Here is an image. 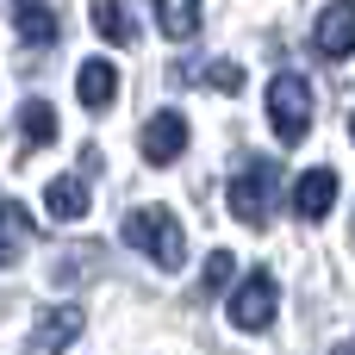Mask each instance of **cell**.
<instances>
[{
    "instance_id": "cell-1",
    "label": "cell",
    "mask_w": 355,
    "mask_h": 355,
    "mask_svg": "<svg viewBox=\"0 0 355 355\" xmlns=\"http://www.w3.org/2000/svg\"><path fill=\"white\" fill-rule=\"evenodd\" d=\"M275 200H281V168H275V156H243L237 175H231V218L250 225V231H262V225L275 218Z\"/></svg>"
},
{
    "instance_id": "cell-2",
    "label": "cell",
    "mask_w": 355,
    "mask_h": 355,
    "mask_svg": "<svg viewBox=\"0 0 355 355\" xmlns=\"http://www.w3.org/2000/svg\"><path fill=\"white\" fill-rule=\"evenodd\" d=\"M125 243H131L137 256H150L156 268H181V262H187V231H181V218H175L168 206H137V212H125Z\"/></svg>"
},
{
    "instance_id": "cell-3",
    "label": "cell",
    "mask_w": 355,
    "mask_h": 355,
    "mask_svg": "<svg viewBox=\"0 0 355 355\" xmlns=\"http://www.w3.org/2000/svg\"><path fill=\"white\" fill-rule=\"evenodd\" d=\"M312 81L300 75V69H281L275 81H268V119H275V131L287 137V144H300L306 131H312Z\"/></svg>"
},
{
    "instance_id": "cell-4",
    "label": "cell",
    "mask_w": 355,
    "mask_h": 355,
    "mask_svg": "<svg viewBox=\"0 0 355 355\" xmlns=\"http://www.w3.org/2000/svg\"><path fill=\"white\" fill-rule=\"evenodd\" d=\"M225 312H231L237 331H268L275 312H281V287H275V275H268V268H250V275L237 281V293L225 300Z\"/></svg>"
},
{
    "instance_id": "cell-5",
    "label": "cell",
    "mask_w": 355,
    "mask_h": 355,
    "mask_svg": "<svg viewBox=\"0 0 355 355\" xmlns=\"http://www.w3.org/2000/svg\"><path fill=\"white\" fill-rule=\"evenodd\" d=\"M137 150H144V162H150V168L181 162V150H187V119H181V112H156V119H144Z\"/></svg>"
},
{
    "instance_id": "cell-6",
    "label": "cell",
    "mask_w": 355,
    "mask_h": 355,
    "mask_svg": "<svg viewBox=\"0 0 355 355\" xmlns=\"http://www.w3.org/2000/svg\"><path fill=\"white\" fill-rule=\"evenodd\" d=\"M312 44H318V56H331V62L355 56V0H331V6L318 12Z\"/></svg>"
},
{
    "instance_id": "cell-7",
    "label": "cell",
    "mask_w": 355,
    "mask_h": 355,
    "mask_svg": "<svg viewBox=\"0 0 355 355\" xmlns=\"http://www.w3.org/2000/svg\"><path fill=\"white\" fill-rule=\"evenodd\" d=\"M75 100H81L87 112H112V100H119V69H112L106 56H87V62L75 69Z\"/></svg>"
},
{
    "instance_id": "cell-8",
    "label": "cell",
    "mask_w": 355,
    "mask_h": 355,
    "mask_svg": "<svg viewBox=\"0 0 355 355\" xmlns=\"http://www.w3.org/2000/svg\"><path fill=\"white\" fill-rule=\"evenodd\" d=\"M81 324H87L81 306H56V312H44L37 331H31V355H62L75 337H81Z\"/></svg>"
},
{
    "instance_id": "cell-9",
    "label": "cell",
    "mask_w": 355,
    "mask_h": 355,
    "mask_svg": "<svg viewBox=\"0 0 355 355\" xmlns=\"http://www.w3.org/2000/svg\"><path fill=\"white\" fill-rule=\"evenodd\" d=\"M331 206H337V175H331V168H306V175L293 181V212H300L306 225H318Z\"/></svg>"
},
{
    "instance_id": "cell-10",
    "label": "cell",
    "mask_w": 355,
    "mask_h": 355,
    "mask_svg": "<svg viewBox=\"0 0 355 355\" xmlns=\"http://www.w3.org/2000/svg\"><path fill=\"white\" fill-rule=\"evenodd\" d=\"M31 237H37L31 212L12 206V200H0V268H19V262L31 256Z\"/></svg>"
},
{
    "instance_id": "cell-11",
    "label": "cell",
    "mask_w": 355,
    "mask_h": 355,
    "mask_svg": "<svg viewBox=\"0 0 355 355\" xmlns=\"http://www.w3.org/2000/svg\"><path fill=\"white\" fill-rule=\"evenodd\" d=\"M87 206H94V193H87V181H81V175H56V181L44 187V212H50V218H62V225L87 218Z\"/></svg>"
},
{
    "instance_id": "cell-12",
    "label": "cell",
    "mask_w": 355,
    "mask_h": 355,
    "mask_svg": "<svg viewBox=\"0 0 355 355\" xmlns=\"http://www.w3.org/2000/svg\"><path fill=\"white\" fill-rule=\"evenodd\" d=\"M19 131H25V156L31 150H50L56 144V106L50 100H25L19 106Z\"/></svg>"
},
{
    "instance_id": "cell-13",
    "label": "cell",
    "mask_w": 355,
    "mask_h": 355,
    "mask_svg": "<svg viewBox=\"0 0 355 355\" xmlns=\"http://www.w3.org/2000/svg\"><path fill=\"white\" fill-rule=\"evenodd\" d=\"M231 293H237V256L212 250L206 268H200V300H231Z\"/></svg>"
},
{
    "instance_id": "cell-14",
    "label": "cell",
    "mask_w": 355,
    "mask_h": 355,
    "mask_svg": "<svg viewBox=\"0 0 355 355\" xmlns=\"http://www.w3.org/2000/svg\"><path fill=\"white\" fill-rule=\"evenodd\" d=\"M12 19H19V37H25L31 50H37V44L50 50V44H56V12H50L44 0H19V6H12Z\"/></svg>"
},
{
    "instance_id": "cell-15",
    "label": "cell",
    "mask_w": 355,
    "mask_h": 355,
    "mask_svg": "<svg viewBox=\"0 0 355 355\" xmlns=\"http://www.w3.org/2000/svg\"><path fill=\"white\" fill-rule=\"evenodd\" d=\"M156 25H162V37L187 44L200 31V0H156Z\"/></svg>"
},
{
    "instance_id": "cell-16",
    "label": "cell",
    "mask_w": 355,
    "mask_h": 355,
    "mask_svg": "<svg viewBox=\"0 0 355 355\" xmlns=\"http://www.w3.org/2000/svg\"><path fill=\"white\" fill-rule=\"evenodd\" d=\"M87 19H94V31H100L106 44H131V37H137V31H131V12H125L119 0H94Z\"/></svg>"
},
{
    "instance_id": "cell-17",
    "label": "cell",
    "mask_w": 355,
    "mask_h": 355,
    "mask_svg": "<svg viewBox=\"0 0 355 355\" xmlns=\"http://www.w3.org/2000/svg\"><path fill=\"white\" fill-rule=\"evenodd\" d=\"M212 94H243V69L231 62V56H218V62H206V75H200Z\"/></svg>"
},
{
    "instance_id": "cell-18",
    "label": "cell",
    "mask_w": 355,
    "mask_h": 355,
    "mask_svg": "<svg viewBox=\"0 0 355 355\" xmlns=\"http://www.w3.org/2000/svg\"><path fill=\"white\" fill-rule=\"evenodd\" d=\"M337 355H355V337H349V343H343V349H337Z\"/></svg>"
},
{
    "instance_id": "cell-19",
    "label": "cell",
    "mask_w": 355,
    "mask_h": 355,
    "mask_svg": "<svg viewBox=\"0 0 355 355\" xmlns=\"http://www.w3.org/2000/svg\"><path fill=\"white\" fill-rule=\"evenodd\" d=\"M349 137H355V112H349Z\"/></svg>"
},
{
    "instance_id": "cell-20",
    "label": "cell",
    "mask_w": 355,
    "mask_h": 355,
    "mask_svg": "<svg viewBox=\"0 0 355 355\" xmlns=\"http://www.w3.org/2000/svg\"><path fill=\"white\" fill-rule=\"evenodd\" d=\"M349 231H355V218H349Z\"/></svg>"
}]
</instances>
